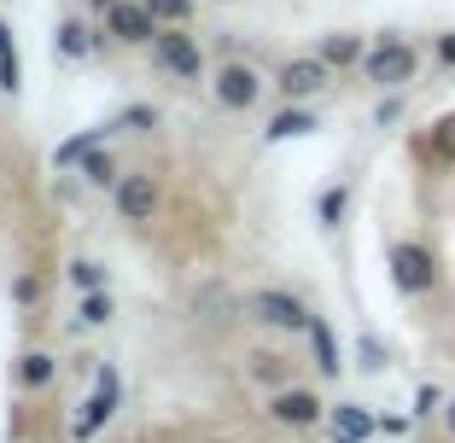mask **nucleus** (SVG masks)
Listing matches in <instances>:
<instances>
[{
  "mask_svg": "<svg viewBox=\"0 0 455 443\" xmlns=\"http://www.w3.org/2000/svg\"><path fill=\"white\" fill-rule=\"evenodd\" d=\"M0 53H12V41H6V24H0Z\"/></svg>",
  "mask_w": 455,
  "mask_h": 443,
  "instance_id": "bb28decb",
  "label": "nucleus"
},
{
  "mask_svg": "<svg viewBox=\"0 0 455 443\" xmlns=\"http://www.w3.org/2000/svg\"><path fill=\"white\" fill-rule=\"evenodd\" d=\"M147 6H152L158 18H188V12H193V0H147Z\"/></svg>",
  "mask_w": 455,
  "mask_h": 443,
  "instance_id": "4be33fe9",
  "label": "nucleus"
},
{
  "mask_svg": "<svg viewBox=\"0 0 455 443\" xmlns=\"http://www.w3.org/2000/svg\"><path fill=\"white\" fill-rule=\"evenodd\" d=\"M443 426L455 431V397H450V403H443Z\"/></svg>",
  "mask_w": 455,
  "mask_h": 443,
  "instance_id": "a878e982",
  "label": "nucleus"
},
{
  "mask_svg": "<svg viewBox=\"0 0 455 443\" xmlns=\"http://www.w3.org/2000/svg\"><path fill=\"white\" fill-rule=\"evenodd\" d=\"M47 379H53V356H24V385H47Z\"/></svg>",
  "mask_w": 455,
  "mask_h": 443,
  "instance_id": "f3484780",
  "label": "nucleus"
},
{
  "mask_svg": "<svg viewBox=\"0 0 455 443\" xmlns=\"http://www.w3.org/2000/svg\"><path fill=\"white\" fill-rule=\"evenodd\" d=\"M152 204H158V187H152V175H123L117 181V210L129 222H147Z\"/></svg>",
  "mask_w": 455,
  "mask_h": 443,
  "instance_id": "6e6552de",
  "label": "nucleus"
},
{
  "mask_svg": "<svg viewBox=\"0 0 455 443\" xmlns=\"http://www.w3.org/2000/svg\"><path fill=\"white\" fill-rule=\"evenodd\" d=\"M257 94H263V82H257L251 65H228L222 76H216V99H222V106H234V111L257 106Z\"/></svg>",
  "mask_w": 455,
  "mask_h": 443,
  "instance_id": "39448f33",
  "label": "nucleus"
},
{
  "mask_svg": "<svg viewBox=\"0 0 455 443\" xmlns=\"http://www.w3.org/2000/svg\"><path fill=\"white\" fill-rule=\"evenodd\" d=\"M322 59H327V65H356V59H362V41L356 36H327L322 41Z\"/></svg>",
  "mask_w": 455,
  "mask_h": 443,
  "instance_id": "4468645a",
  "label": "nucleus"
},
{
  "mask_svg": "<svg viewBox=\"0 0 455 443\" xmlns=\"http://www.w3.org/2000/svg\"><path fill=\"white\" fill-rule=\"evenodd\" d=\"M70 274H76V286H88V292H100V269H94V263H76Z\"/></svg>",
  "mask_w": 455,
  "mask_h": 443,
  "instance_id": "5701e85b",
  "label": "nucleus"
},
{
  "mask_svg": "<svg viewBox=\"0 0 455 443\" xmlns=\"http://www.w3.org/2000/svg\"><path fill=\"white\" fill-rule=\"evenodd\" d=\"M152 53H158V65L164 70H175V76H199V41L193 36H175V29H158L152 36Z\"/></svg>",
  "mask_w": 455,
  "mask_h": 443,
  "instance_id": "7ed1b4c3",
  "label": "nucleus"
},
{
  "mask_svg": "<svg viewBox=\"0 0 455 443\" xmlns=\"http://www.w3.org/2000/svg\"><path fill=\"white\" fill-rule=\"evenodd\" d=\"M309 344H315V368L322 374H339V344H333V333H327V321H309Z\"/></svg>",
  "mask_w": 455,
  "mask_h": 443,
  "instance_id": "f8f14e48",
  "label": "nucleus"
},
{
  "mask_svg": "<svg viewBox=\"0 0 455 443\" xmlns=\"http://www.w3.org/2000/svg\"><path fill=\"white\" fill-rule=\"evenodd\" d=\"M106 29L117 41H152L158 36V12H152V6H134V0H117L111 18H106Z\"/></svg>",
  "mask_w": 455,
  "mask_h": 443,
  "instance_id": "20e7f679",
  "label": "nucleus"
},
{
  "mask_svg": "<svg viewBox=\"0 0 455 443\" xmlns=\"http://www.w3.org/2000/svg\"><path fill=\"white\" fill-rule=\"evenodd\" d=\"M309 129H315L309 111H281V117L268 123V140H292V135H309Z\"/></svg>",
  "mask_w": 455,
  "mask_h": 443,
  "instance_id": "ddd939ff",
  "label": "nucleus"
},
{
  "mask_svg": "<svg viewBox=\"0 0 455 443\" xmlns=\"http://www.w3.org/2000/svg\"><path fill=\"white\" fill-rule=\"evenodd\" d=\"M368 431H374V415H368V408H356V403H339V408H333V438L368 443Z\"/></svg>",
  "mask_w": 455,
  "mask_h": 443,
  "instance_id": "9b49d317",
  "label": "nucleus"
},
{
  "mask_svg": "<svg viewBox=\"0 0 455 443\" xmlns=\"http://www.w3.org/2000/svg\"><path fill=\"white\" fill-rule=\"evenodd\" d=\"M257 379H281V362L275 356H257Z\"/></svg>",
  "mask_w": 455,
  "mask_h": 443,
  "instance_id": "b1692460",
  "label": "nucleus"
},
{
  "mask_svg": "<svg viewBox=\"0 0 455 443\" xmlns=\"http://www.w3.org/2000/svg\"><path fill=\"white\" fill-rule=\"evenodd\" d=\"M275 420H286V426H315V420H322V403H315L309 391H281V397H275Z\"/></svg>",
  "mask_w": 455,
  "mask_h": 443,
  "instance_id": "9d476101",
  "label": "nucleus"
},
{
  "mask_svg": "<svg viewBox=\"0 0 455 443\" xmlns=\"http://www.w3.org/2000/svg\"><path fill=\"white\" fill-rule=\"evenodd\" d=\"M362 70H368V82H379V88H403V82H415L420 59H415V47H409V41L386 36L379 47H368V53H362Z\"/></svg>",
  "mask_w": 455,
  "mask_h": 443,
  "instance_id": "f257e3e1",
  "label": "nucleus"
},
{
  "mask_svg": "<svg viewBox=\"0 0 455 443\" xmlns=\"http://www.w3.org/2000/svg\"><path fill=\"white\" fill-rule=\"evenodd\" d=\"M111 408H117V374L106 368V374H100V385H94V403H88V415L76 420V438H94V431L111 420Z\"/></svg>",
  "mask_w": 455,
  "mask_h": 443,
  "instance_id": "1a4fd4ad",
  "label": "nucleus"
},
{
  "mask_svg": "<svg viewBox=\"0 0 455 443\" xmlns=\"http://www.w3.org/2000/svg\"><path fill=\"white\" fill-rule=\"evenodd\" d=\"M438 59H443V65H455V29H450V36H438Z\"/></svg>",
  "mask_w": 455,
  "mask_h": 443,
  "instance_id": "393cba45",
  "label": "nucleus"
},
{
  "mask_svg": "<svg viewBox=\"0 0 455 443\" xmlns=\"http://www.w3.org/2000/svg\"><path fill=\"white\" fill-rule=\"evenodd\" d=\"M94 140H100V129H88V135L65 140V146L53 152V163H82V158H88V152H94Z\"/></svg>",
  "mask_w": 455,
  "mask_h": 443,
  "instance_id": "2eb2a0df",
  "label": "nucleus"
},
{
  "mask_svg": "<svg viewBox=\"0 0 455 443\" xmlns=\"http://www.w3.org/2000/svg\"><path fill=\"white\" fill-rule=\"evenodd\" d=\"M82 321H94V327H100V321H111V297H100V292H94L88 304H82Z\"/></svg>",
  "mask_w": 455,
  "mask_h": 443,
  "instance_id": "412c9836",
  "label": "nucleus"
},
{
  "mask_svg": "<svg viewBox=\"0 0 455 443\" xmlns=\"http://www.w3.org/2000/svg\"><path fill=\"white\" fill-rule=\"evenodd\" d=\"M339 216H345V187L322 193V222H327V228H339Z\"/></svg>",
  "mask_w": 455,
  "mask_h": 443,
  "instance_id": "a211bd4d",
  "label": "nucleus"
},
{
  "mask_svg": "<svg viewBox=\"0 0 455 443\" xmlns=\"http://www.w3.org/2000/svg\"><path fill=\"white\" fill-rule=\"evenodd\" d=\"M82 170H88V181H111V175H117L106 152H88V158H82Z\"/></svg>",
  "mask_w": 455,
  "mask_h": 443,
  "instance_id": "aec40b11",
  "label": "nucleus"
},
{
  "mask_svg": "<svg viewBox=\"0 0 455 443\" xmlns=\"http://www.w3.org/2000/svg\"><path fill=\"white\" fill-rule=\"evenodd\" d=\"M281 88H286V99L322 94V88H327V59L322 53H315V59H292V65L281 70Z\"/></svg>",
  "mask_w": 455,
  "mask_h": 443,
  "instance_id": "423d86ee",
  "label": "nucleus"
},
{
  "mask_svg": "<svg viewBox=\"0 0 455 443\" xmlns=\"http://www.w3.org/2000/svg\"><path fill=\"white\" fill-rule=\"evenodd\" d=\"M59 53L82 59V53H88V29H82V24H65V29H59Z\"/></svg>",
  "mask_w": 455,
  "mask_h": 443,
  "instance_id": "dca6fc26",
  "label": "nucleus"
},
{
  "mask_svg": "<svg viewBox=\"0 0 455 443\" xmlns=\"http://www.w3.org/2000/svg\"><path fill=\"white\" fill-rule=\"evenodd\" d=\"M432 146H438V158H455V117H443L432 129Z\"/></svg>",
  "mask_w": 455,
  "mask_h": 443,
  "instance_id": "6ab92c4d",
  "label": "nucleus"
},
{
  "mask_svg": "<svg viewBox=\"0 0 455 443\" xmlns=\"http://www.w3.org/2000/svg\"><path fill=\"white\" fill-rule=\"evenodd\" d=\"M391 281H397L403 292H432V281H438L432 251L427 245H397V251H391Z\"/></svg>",
  "mask_w": 455,
  "mask_h": 443,
  "instance_id": "f03ea898",
  "label": "nucleus"
},
{
  "mask_svg": "<svg viewBox=\"0 0 455 443\" xmlns=\"http://www.w3.org/2000/svg\"><path fill=\"white\" fill-rule=\"evenodd\" d=\"M94 6H106V12H111V6H117V0H94Z\"/></svg>",
  "mask_w": 455,
  "mask_h": 443,
  "instance_id": "cd10ccee",
  "label": "nucleus"
},
{
  "mask_svg": "<svg viewBox=\"0 0 455 443\" xmlns=\"http://www.w3.org/2000/svg\"><path fill=\"white\" fill-rule=\"evenodd\" d=\"M251 315H257V321H268V327H309L304 304L286 297V292H257L251 297Z\"/></svg>",
  "mask_w": 455,
  "mask_h": 443,
  "instance_id": "0eeeda50",
  "label": "nucleus"
}]
</instances>
